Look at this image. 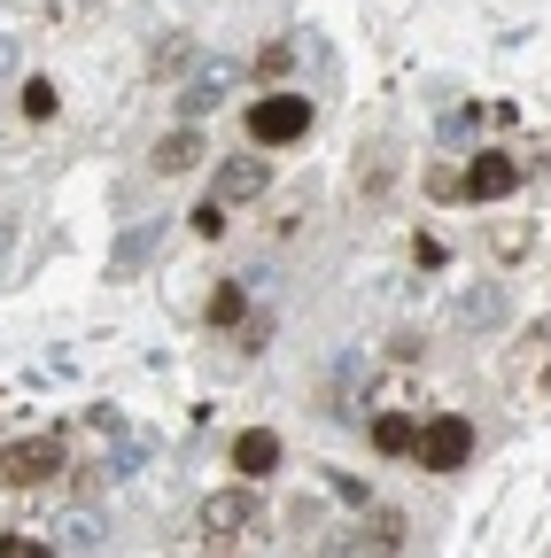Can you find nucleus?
Returning <instances> with one entry per match:
<instances>
[{"instance_id": "nucleus-1", "label": "nucleus", "mask_w": 551, "mask_h": 558, "mask_svg": "<svg viewBox=\"0 0 551 558\" xmlns=\"http://www.w3.org/2000/svg\"><path fill=\"white\" fill-rule=\"evenodd\" d=\"M311 132V101L303 94H264L256 109H249V140H256V148H288V140H303Z\"/></svg>"}, {"instance_id": "nucleus-2", "label": "nucleus", "mask_w": 551, "mask_h": 558, "mask_svg": "<svg viewBox=\"0 0 551 558\" xmlns=\"http://www.w3.org/2000/svg\"><path fill=\"white\" fill-rule=\"evenodd\" d=\"M411 458H420L428 473H458L474 458V427H466L458 411H435L428 427H420V450H411Z\"/></svg>"}, {"instance_id": "nucleus-3", "label": "nucleus", "mask_w": 551, "mask_h": 558, "mask_svg": "<svg viewBox=\"0 0 551 558\" xmlns=\"http://www.w3.org/2000/svg\"><path fill=\"white\" fill-rule=\"evenodd\" d=\"M55 473H62V442L55 435H24V442L0 450V481H9V488H39Z\"/></svg>"}, {"instance_id": "nucleus-4", "label": "nucleus", "mask_w": 551, "mask_h": 558, "mask_svg": "<svg viewBox=\"0 0 551 558\" xmlns=\"http://www.w3.org/2000/svg\"><path fill=\"white\" fill-rule=\"evenodd\" d=\"M264 186H272V156H226L218 179H211V202L233 209V202H256Z\"/></svg>"}, {"instance_id": "nucleus-5", "label": "nucleus", "mask_w": 551, "mask_h": 558, "mask_svg": "<svg viewBox=\"0 0 551 558\" xmlns=\"http://www.w3.org/2000/svg\"><path fill=\"white\" fill-rule=\"evenodd\" d=\"M233 78H241V62H202L194 78L179 86V117H187V124H202V117L226 101V86H233Z\"/></svg>"}, {"instance_id": "nucleus-6", "label": "nucleus", "mask_w": 551, "mask_h": 558, "mask_svg": "<svg viewBox=\"0 0 551 558\" xmlns=\"http://www.w3.org/2000/svg\"><path fill=\"white\" fill-rule=\"evenodd\" d=\"M280 458H288V450H280V435H272V427H241V435H233V473H241V481H272V473H280Z\"/></svg>"}, {"instance_id": "nucleus-7", "label": "nucleus", "mask_w": 551, "mask_h": 558, "mask_svg": "<svg viewBox=\"0 0 551 558\" xmlns=\"http://www.w3.org/2000/svg\"><path fill=\"white\" fill-rule=\"evenodd\" d=\"M513 186H520V163H513V156H498V148L466 163V194H474V202H505Z\"/></svg>"}, {"instance_id": "nucleus-8", "label": "nucleus", "mask_w": 551, "mask_h": 558, "mask_svg": "<svg viewBox=\"0 0 551 558\" xmlns=\"http://www.w3.org/2000/svg\"><path fill=\"white\" fill-rule=\"evenodd\" d=\"M202 156H211V148H202V132H194V124H179V132L156 140V171H164V179H187Z\"/></svg>"}, {"instance_id": "nucleus-9", "label": "nucleus", "mask_w": 551, "mask_h": 558, "mask_svg": "<svg viewBox=\"0 0 551 558\" xmlns=\"http://www.w3.org/2000/svg\"><path fill=\"white\" fill-rule=\"evenodd\" d=\"M505 318V288H466L458 295V326H498Z\"/></svg>"}, {"instance_id": "nucleus-10", "label": "nucleus", "mask_w": 551, "mask_h": 558, "mask_svg": "<svg viewBox=\"0 0 551 558\" xmlns=\"http://www.w3.org/2000/svg\"><path fill=\"white\" fill-rule=\"evenodd\" d=\"M373 450H381V458H404V450H420V427L388 411V418H373Z\"/></svg>"}, {"instance_id": "nucleus-11", "label": "nucleus", "mask_w": 551, "mask_h": 558, "mask_svg": "<svg viewBox=\"0 0 551 558\" xmlns=\"http://www.w3.org/2000/svg\"><path fill=\"white\" fill-rule=\"evenodd\" d=\"M249 512H256L249 497H211V505H202V527H211V535H233Z\"/></svg>"}, {"instance_id": "nucleus-12", "label": "nucleus", "mask_w": 551, "mask_h": 558, "mask_svg": "<svg viewBox=\"0 0 551 558\" xmlns=\"http://www.w3.org/2000/svg\"><path fill=\"white\" fill-rule=\"evenodd\" d=\"M156 241H164V226H141V233H132V241L117 248V264H109V271H117V279H132V271H141V256H148Z\"/></svg>"}, {"instance_id": "nucleus-13", "label": "nucleus", "mask_w": 551, "mask_h": 558, "mask_svg": "<svg viewBox=\"0 0 551 558\" xmlns=\"http://www.w3.org/2000/svg\"><path fill=\"white\" fill-rule=\"evenodd\" d=\"M16 109H24L32 124H47V117H55V86H47V78H32V86L16 94Z\"/></svg>"}, {"instance_id": "nucleus-14", "label": "nucleus", "mask_w": 551, "mask_h": 558, "mask_svg": "<svg viewBox=\"0 0 551 558\" xmlns=\"http://www.w3.org/2000/svg\"><path fill=\"white\" fill-rule=\"evenodd\" d=\"M288 62H296V47H288V39H272V47L256 54V70H264V78H288Z\"/></svg>"}, {"instance_id": "nucleus-15", "label": "nucleus", "mask_w": 551, "mask_h": 558, "mask_svg": "<svg viewBox=\"0 0 551 558\" xmlns=\"http://www.w3.org/2000/svg\"><path fill=\"white\" fill-rule=\"evenodd\" d=\"M0 558H55L39 535H0Z\"/></svg>"}, {"instance_id": "nucleus-16", "label": "nucleus", "mask_w": 551, "mask_h": 558, "mask_svg": "<svg viewBox=\"0 0 551 558\" xmlns=\"http://www.w3.org/2000/svg\"><path fill=\"white\" fill-rule=\"evenodd\" d=\"M194 233H226V202L202 194V202H194Z\"/></svg>"}, {"instance_id": "nucleus-17", "label": "nucleus", "mask_w": 551, "mask_h": 558, "mask_svg": "<svg viewBox=\"0 0 551 558\" xmlns=\"http://www.w3.org/2000/svg\"><path fill=\"white\" fill-rule=\"evenodd\" d=\"M16 70H24V39H16V32H0V86H9Z\"/></svg>"}, {"instance_id": "nucleus-18", "label": "nucleus", "mask_w": 551, "mask_h": 558, "mask_svg": "<svg viewBox=\"0 0 551 558\" xmlns=\"http://www.w3.org/2000/svg\"><path fill=\"white\" fill-rule=\"evenodd\" d=\"M187 54H194L187 39H164V47H156V78H171V70H187Z\"/></svg>"}, {"instance_id": "nucleus-19", "label": "nucleus", "mask_w": 551, "mask_h": 558, "mask_svg": "<svg viewBox=\"0 0 551 558\" xmlns=\"http://www.w3.org/2000/svg\"><path fill=\"white\" fill-rule=\"evenodd\" d=\"M211 318L233 326V318H241V288H218V295H211Z\"/></svg>"}, {"instance_id": "nucleus-20", "label": "nucleus", "mask_w": 551, "mask_h": 558, "mask_svg": "<svg viewBox=\"0 0 551 558\" xmlns=\"http://www.w3.org/2000/svg\"><path fill=\"white\" fill-rule=\"evenodd\" d=\"M71 543L94 550V543H101V512H79V520H71Z\"/></svg>"}, {"instance_id": "nucleus-21", "label": "nucleus", "mask_w": 551, "mask_h": 558, "mask_svg": "<svg viewBox=\"0 0 551 558\" xmlns=\"http://www.w3.org/2000/svg\"><path fill=\"white\" fill-rule=\"evenodd\" d=\"M543 388H551V373H543Z\"/></svg>"}]
</instances>
